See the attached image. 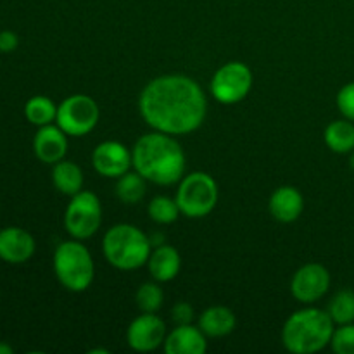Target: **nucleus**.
<instances>
[{
  "instance_id": "f257e3e1",
  "label": "nucleus",
  "mask_w": 354,
  "mask_h": 354,
  "mask_svg": "<svg viewBox=\"0 0 354 354\" xmlns=\"http://www.w3.org/2000/svg\"><path fill=\"white\" fill-rule=\"evenodd\" d=\"M138 109L156 131L187 135L206 120L207 100L196 80L185 75H162L144 86Z\"/></svg>"
},
{
  "instance_id": "f03ea898",
  "label": "nucleus",
  "mask_w": 354,
  "mask_h": 354,
  "mask_svg": "<svg viewBox=\"0 0 354 354\" xmlns=\"http://www.w3.org/2000/svg\"><path fill=\"white\" fill-rule=\"evenodd\" d=\"M135 171L156 185H175L185 175V152L173 135L156 131L142 135L131 151Z\"/></svg>"
},
{
  "instance_id": "7ed1b4c3",
  "label": "nucleus",
  "mask_w": 354,
  "mask_h": 354,
  "mask_svg": "<svg viewBox=\"0 0 354 354\" xmlns=\"http://www.w3.org/2000/svg\"><path fill=\"white\" fill-rule=\"evenodd\" d=\"M334 320L328 311L306 308L290 315L282 328V344L294 354H313L327 348L334 335Z\"/></svg>"
},
{
  "instance_id": "20e7f679",
  "label": "nucleus",
  "mask_w": 354,
  "mask_h": 354,
  "mask_svg": "<svg viewBox=\"0 0 354 354\" xmlns=\"http://www.w3.org/2000/svg\"><path fill=\"white\" fill-rule=\"evenodd\" d=\"M102 252L114 268L131 272L147 265L152 241L135 225L120 223L111 227L104 235Z\"/></svg>"
},
{
  "instance_id": "39448f33",
  "label": "nucleus",
  "mask_w": 354,
  "mask_h": 354,
  "mask_svg": "<svg viewBox=\"0 0 354 354\" xmlns=\"http://www.w3.org/2000/svg\"><path fill=\"white\" fill-rule=\"evenodd\" d=\"M54 273L64 289L83 292L92 286L95 277L92 254L78 239L62 242L54 252Z\"/></svg>"
},
{
  "instance_id": "423d86ee",
  "label": "nucleus",
  "mask_w": 354,
  "mask_h": 354,
  "mask_svg": "<svg viewBox=\"0 0 354 354\" xmlns=\"http://www.w3.org/2000/svg\"><path fill=\"white\" fill-rule=\"evenodd\" d=\"M180 213L187 218H204L216 207V180L204 171H194L180 180L175 197Z\"/></svg>"
},
{
  "instance_id": "0eeeda50",
  "label": "nucleus",
  "mask_w": 354,
  "mask_h": 354,
  "mask_svg": "<svg viewBox=\"0 0 354 354\" xmlns=\"http://www.w3.org/2000/svg\"><path fill=\"white\" fill-rule=\"evenodd\" d=\"M100 223H102V206L99 197L90 190L75 194L64 213L66 232L73 239L85 241L95 235Z\"/></svg>"
},
{
  "instance_id": "6e6552de",
  "label": "nucleus",
  "mask_w": 354,
  "mask_h": 354,
  "mask_svg": "<svg viewBox=\"0 0 354 354\" xmlns=\"http://www.w3.org/2000/svg\"><path fill=\"white\" fill-rule=\"evenodd\" d=\"M99 116L95 100L83 93H76L59 104L55 123L68 137H83L97 127Z\"/></svg>"
},
{
  "instance_id": "1a4fd4ad",
  "label": "nucleus",
  "mask_w": 354,
  "mask_h": 354,
  "mask_svg": "<svg viewBox=\"0 0 354 354\" xmlns=\"http://www.w3.org/2000/svg\"><path fill=\"white\" fill-rule=\"evenodd\" d=\"M252 86V73L244 62H227L214 73L211 93L221 104H237L248 97Z\"/></svg>"
},
{
  "instance_id": "9d476101",
  "label": "nucleus",
  "mask_w": 354,
  "mask_h": 354,
  "mask_svg": "<svg viewBox=\"0 0 354 354\" xmlns=\"http://www.w3.org/2000/svg\"><path fill=\"white\" fill-rule=\"evenodd\" d=\"M330 289V273L320 263H308L301 266L292 277L290 292L296 301L313 304L320 301Z\"/></svg>"
},
{
  "instance_id": "9b49d317",
  "label": "nucleus",
  "mask_w": 354,
  "mask_h": 354,
  "mask_svg": "<svg viewBox=\"0 0 354 354\" xmlns=\"http://www.w3.org/2000/svg\"><path fill=\"white\" fill-rule=\"evenodd\" d=\"M166 325L156 313H142L130 324L127 341L133 351L151 353L165 344Z\"/></svg>"
},
{
  "instance_id": "f8f14e48",
  "label": "nucleus",
  "mask_w": 354,
  "mask_h": 354,
  "mask_svg": "<svg viewBox=\"0 0 354 354\" xmlns=\"http://www.w3.org/2000/svg\"><path fill=\"white\" fill-rule=\"evenodd\" d=\"M92 165L104 178H120L133 166L131 151L118 140L100 142L92 154Z\"/></svg>"
},
{
  "instance_id": "ddd939ff",
  "label": "nucleus",
  "mask_w": 354,
  "mask_h": 354,
  "mask_svg": "<svg viewBox=\"0 0 354 354\" xmlns=\"http://www.w3.org/2000/svg\"><path fill=\"white\" fill-rule=\"evenodd\" d=\"M33 235L19 227L0 228V259L9 265H23L35 254Z\"/></svg>"
},
{
  "instance_id": "4468645a",
  "label": "nucleus",
  "mask_w": 354,
  "mask_h": 354,
  "mask_svg": "<svg viewBox=\"0 0 354 354\" xmlns=\"http://www.w3.org/2000/svg\"><path fill=\"white\" fill-rule=\"evenodd\" d=\"M33 152L45 165H55L68 154V135L57 124L40 127L33 137Z\"/></svg>"
},
{
  "instance_id": "2eb2a0df",
  "label": "nucleus",
  "mask_w": 354,
  "mask_h": 354,
  "mask_svg": "<svg viewBox=\"0 0 354 354\" xmlns=\"http://www.w3.org/2000/svg\"><path fill=\"white\" fill-rule=\"evenodd\" d=\"M207 349L206 334L199 327L176 325L165 341L166 354H203Z\"/></svg>"
},
{
  "instance_id": "dca6fc26",
  "label": "nucleus",
  "mask_w": 354,
  "mask_h": 354,
  "mask_svg": "<svg viewBox=\"0 0 354 354\" xmlns=\"http://www.w3.org/2000/svg\"><path fill=\"white\" fill-rule=\"evenodd\" d=\"M270 214L280 223H292L304 209V197L296 187L283 185L272 194L268 203Z\"/></svg>"
},
{
  "instance_id": "f3484780",
  "label": "nucleus",
  "mask_w": 354,
  "mask_h": 354,
  "mask_svg": "<svg viewBox=\"0 0 354 354\" xmlns=\"http://www.w3.org/2000/svg\"><path fill=\"white\" fill-rule=\"evenodd\" d=\"M147 266L151 277L156 282H169L180 273L182 258H180V252L173 245L161 244L151 252L147 259Z\"/></svg>"
},
{
  "instance_id": "a211bd4d",
  "label": "nucleus",
  "mask_w": 354,
  "mask_h": 354,
  "mask_svg": "<svg viewBox=\"0 0 354 354\" xmlns=\"http://www.w3.org/2000/svg\"><path fill=\"white\" fill-rule=\"evenodd\" d=\"M237 325L234 311L227 306H211L199 317V328L206 337H225L232 334Z\"/></svg>"
},
{
  "instance_id": "6ab92c4d",
  "label": "nucleus",
  "mask_w": 354,
  "mask_h": 354,
  "mask_svg": "<svg viewBox=\"0 0 354 354\" xmlns=\"http://www.w3.org/2000/svg\"><path fill=\"white\" fill-rule=\"evenodd\" d=\"M52 182L55 189L64 196H75L83 189V171L76 162L62 161L55 162L52 169Z\"/></svg>"
},
{
  "instance_id": "aec40b11",
  "label": "nucleus",
  "mask_w": 354,
  "mask_h": 354,
  "mask_svg": "<svg viewBox=\"0 0 354 354\" xmlns=\"http://www.w3.org/2000/svg\"><path fill=\"white\" fill-rule=\"evenodd\" d=\"M325 144L332 152L337 154H349L354 151V124L351 120L332 121L325 128Z\"/></svg>"
},
{
  "instance_id": "412c9836",
  "label": "nucleus",
  "mask_w": 354,
  "mask_h": 354,
  "mask_svg": "<svg viewBox=\"0 0 354 354\" xmlns=\"http://www.w3.org/2000/svg\"><path fill=\"white\" fill-rule=\"evenodd\" d=\"M24 116L35 127H45L52 124L57 118V106L52 99L45 95H35L24 106Z\"/></svg>"
},
{
  "instance_id": "4be33fe9",
  "label": "nucleus",
  "mask_w": 354,
  "mask_h": 354,
  "mask_svg": "<svg viewBox=\"0 0 354 354\" xmlns=\"http://www.w3.org/2000/svg\"><path fill=\"white\" fill-rule=\"evenodd\" d=\"M147 190V180L138 171H128L118 178L116 196L124 204H137L144 199Z\"/></svg>"
},
{
  "instance_id": "5701e85b",
  "label": "nucleus",
  "mask_w": 354,
  "mask_h": 354,
  "mask_svg": "<svg viewBox=\"0 0 354 354\" xmlns=\"http://www.w3.org/2000/svg\"><path fill=\"white\" fill-rule=\"evenodd\" d=\"M328 315L335 325H346L354 322V290H339L328 304Z\"/></svg>"
},
{
  "instance_id": "b1692460",
  "label": "nucleus",
  "mask_w": 354,
  "mask_h": 354,
  "mask_svg": "<svg viewBox=\"0 0 354 354\" xmlns=\"http://www.w3.org/2000/svg\"><path fill=\"white\" fill-rule=\"evenodd\" d=\"M149 216L152 221L159 225H169L178 220L180 207L175 199H169L166 196H158L149 203Z\"/></svg>"
},
{
  "instance_id": "393cba45",
  "label": "nucleus",
  "mask_w": 354,
  "mask_h": 354,
  "mask_svg": "<svg viewBox=\"0 0 354 354\" xmlns=\"http://www.w3.org/2000/svg\"><path fill=\"white\" fill-rule=\"evenodd\" d=\"M165 301V292L154 282L142 283L135 294V303L140 308L142 313H158Z\"/></svg>"
},
{
  "instance_id": "a878e982",
  "label": "nucleus",
  "mask_w": 354,
  "mask_h": 354,
  "mask_svg": "<svg viewBox=\"0 0 354 354\" xmlns=\"http://www.w3.org/2000/svg\"><path fill=\"white\" fill-rule=\"evenodd\" d=\"M330 346L337 354H354V322L335 328Z\"/></svg>"
},
{
  "instance_id": "bb28decb",
  "label": "nucleus",
  "mask_w": 354,
  "mask_h": 354,
  "mask_svg": "<svg viewBox=\"0 0 354 354\" xmlns=\"http://www.w3.org/2000/svg\"><path fill=\"white\" fill-rule=\"evenodd\" d=\"M337 107L341 114L354 121V82L342 86L337 93Z\"/></svg>"
},
{
  "instance_id": "cd10ccee",
  "label": "nucleus",
  "mask_w": 354,
  "mask_h": 354,
  "mask_svg": "<svg viewBox=\"0 0 354 354\" xmlns=\"http://www.w3.org/2000/svg\"><path fill=\"white\" fill-rule=\"evenodd\" d=\"M175 325H189L194 320V308L189 303H176L171 310Z\"/></svg>"
},
{
  "instance_id": "c85d7f7f",
  "label": "nucleus",
  "mask_w": 354,
  "mask_h": 354,
  "mask_svg": "<svg viewBox=\"0 0 354 354\" xmlns=\"http://www.w3.org/2000/svg\"><path fill=\"white\" fill-rule=\"evenodd\" d=\"M19 47V37L14 31L3 30L0 31V52L2 54H10Z\"/></svg>"
},
{
  "instance_id": "c756f323",
  "label": "nucleus",
  "mask_w": 354,
  "mask_h": 354,
  "mask_svg": "<svg viewBox=\"0 0 354 354\" xmlns=\"http://www.w3.org/2000/svg\"><path fill=\"white\" fill-rule=\"evenodd\" d=\"M14 349L7 342H0V354H12Z\"/></svg>"
},
{
  "instance_id": "7c9ffc66",
  "label": "nucleus",
  "mask_w": 354,
  "mask_h": 354,
  "mask_svg": "<svg viewBox=\"0 0 354 354\" xmlns=\"http://www.w3.org/2000/svg\"><path fill=\"white\" fill-rule=\"evenodd\" d=\"M90 354H95V353H102V354H109V351L107 349H93V351H88Z\"/></svg>"
},
{
  "instance_id": "2f4dec72",
  "label": "nucleus",
  "mask_w": 354,
  "mask_h": 354,
  "mask_svg": "<svg viewBox=\"0 0 354 354\" xmlns=\"http://www.w3.org/2000/svg\"><path fill=\"white\" fill-rule=\"evenodd\" d=\"M349 166H351V169L354 171V151L351 152V158H349Z\"/></svg>"
}]
</instances>
